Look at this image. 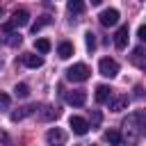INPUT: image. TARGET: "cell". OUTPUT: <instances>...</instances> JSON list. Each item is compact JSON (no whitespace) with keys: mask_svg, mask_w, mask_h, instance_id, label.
Wrapping results in <instances>:
<instances>
[{"mask_svg":"<svg viewBox=\"0 0 146 146\" xmlns=\"http://www.w3.org/2000/svg\"><path fill=\"white\" fill-rule=\"evenodd\" d=\"M89 66L87 64H73L71 68H66V78L71 80V82H84L87 78H89Z\"/></svg>","mask_w":146,"mask_h":146,"instance_id":"2","label":"cell"},{"mask_svg":"<svg viewBox=\"0 0 146 146\" xmlns=\"http://www.w3.org/2000/svg\"><path fill=\"white\" fill-rule=\"evenodd\" d=\"M114 46H116L119 50H123V48L128 46V25H121V27L116 30V34H114Z\"/></svg>","mask_w":146,"mask_h":146,"instance_id":"8","label":"cell"},{"mask_svg":"<svg viewBox=\"0 0 146 146\" xmlns=\"http://www.w3.org/2000/svg\"><path fill=\"white\" fill-rule=\"evenodd\" d=\"M82 9H84V5H82L80 0H71V2H68V11H71V14H80Z\"/></svg>","mask_w":146,"mask_h":146,"instance_id":"19","label":"cell"},{"mask_svg":"<svg viewBox=\"0 0 146 146\" xmlns=\"http://www.w3.org/2000/svg\"><path fill=\"white\" fill-rule=\"evenodd\" d=\"M105 139L112 144V146H121V141H123V137H121V132L119 130H114V128H110L107 132H105Z\"/></svg>","mask_w":146,"mask_h":146,"instance_id":"16","label":"cell"},{"mask_svg":"<svg viewBox=\"0 0 146 146\" xmlns=\"http://www.w3.org/2000/svg\"><path fill=\"white\" fill-rule=\"evenodd\" d=\"M91 123H94V125L100 123V112H94V114H91Z\"/></svg>","mask_w":146,"mask_h":146,"instance_id":"26","label":"cell"},{"mask_svg":"<svg viewBox=\"0 0 146 146\" xmlns=\"http://www.w3.org/2000/svg\"><path fill=\"white\" fill-rule=\"evenodd\" d=\"M34 110H36V107H21L18 112H11V116H9V119H11L14 123H18V121H23L25 116H30V114H32Z\"/></svg>","mask_w":146,"mask_h":146,"instance_id":"15","label":"cell"},{"mask_svg":"<svg viewBox=\"0 0 146 146\" xmlns=\"http://www.w3.org/2000/svg\"><path fill=\"white\" fill-rule=\"evenodd\" d=\"M137 36H139L141 41H146V25H141V27L137 30Z\"/></svg>","mask_w":146,"mask_h":146,"instance_id":"25","label":"cell"},{"mask_svg":"<svg viewBox=\"0 0 146 146\" xmlns=\"http://www.w3.org/2000/svg\"><path fill=\"white\" fill-rule=\"evenodd\" d=\"M57 55H59L62 59H68V57L73 55V43H71V41H62V43L57 46Z\"/></svg>","mask_w":146,"mask_h":146,"instance_id":"14","label":"cell"},{"mask_svg":"<svg viewBox=\"0 0 146 146\" xmlns=\"http://www.w3.org/2000/svg\"><path fill=\"white\" fill-rule=\"evenodd\" d=\"M110 91H112V89H110L107 84H98V87H96V103H107V100L112 98Z\"/></svg>","mask_w":146,"mask_h":146,"instance_id":"13","label":"cell"},{"mask_svg":"<svg viewBox=\"0 0 146 146\" xmlns=\"http://www.w3.org/2000/svg\"><path fill=\"white\" fill-rule=\"evenodd\" d=\"M68 125H71V130H73L75 135H87V132H89V123H87L82 116H71V119H68Z\"/></svg>","mask_w":146,"mask_h":146,"instance_id":"6","label":"cell"},{"mask_svg":"<svg viewBox=\"0 0 146 146\" xmlns=\"http://www.w3.org/2000/svg\"><path fill=\"white\" fill-rule=\"evenodd\" d=\"M48 23H50V16H41V18H39V21H36L34 25H32V32L36 34V32H39V30H41L43 25H48Z\"/></svg>","mask_w":146,"mask_h":146,"instance_id":"20","label":"cell"},{"mask_svg":"<svg viewBox=\"0 0 146 146\" xmlns=\"http://www.w3.org/2000/svg\"><path fill=\"white\" fill-rule=\"evenodd\" d=\"M107 105H110L112 112H121V110L128 107V96H114V98L107 100Z\"/></svg>","mask_w":146,"mask_h":146,"instance_id":"10","label":"cell"},{"mask_svg":"<svg viewBox=\"0 0 146 146\" xmlns=\"http://www.w3.org/2000/svg\"><path fill=\"white\" fill-rule=\"evenodd\" d=\"M0 14H2V9H0Z\"/></svg>","mask_w":146,"mask_h":146,"instance_id":"27","label":"cell"},{"mask_svg":"<svg viewBox=\"0 0 146 146\" xmlns=\"http://www.w3.org/2000/svg\"><path fill=\"white\" fill-rule=\"evenodd\" d=\"M14 27H23V25H27L30 23V14L25 11V9H18V11H14V16H11V21H9Z\"/></svg>","mask_w":146,"mask_h":146,"instance_id":"9","label":"cell"},{"mask_svg":"<svg viewBox=\"0 0 146 146\" xmlns=\"http://www.w3.org/2000/svg\"><path fill=\"white\" fill-rule=\"evenodd\" d=\"M14 94H16V98H27V96H30V87L21 82V84L14 87Z\"/></svg>","mask_w":146,"mask_h":146,"instance_id":"17","label":"cell"},{"mask_svg":"<svg viewBox=\"0 0 146 146\" xmlns=\"http://www.w3.org/2000/svg\"><path fill=\"white\" fill-rule=\"evenodd\" d=\"M41 116H43V119H57V116H59V110H57V107H46V112H43Z\"/></svg>","mask_w":146,"mask_h":146,"instance_id":"21","label":"cell"},{"mask_svg":"<svg viewBox=\"0 0 146 146\" xmlns=\"http://www.w3.org/2000/svg\"><path fill=\"white\" fill-rule=\"evenodd\" d=\"M9 36H11V39H9V43H11V46H16V43H21V34H16V32H11Z\"/></svg>","mask_w":146,"mask_h":146,"instance_id":"24","label":"cell"},{"mask_svg":"<svg viewBox=\"0 0 146 146\" xmlns=\"http://www.w3.org/2000/svg\"><path fill=\"white\" fill-rule=\"evenodd\" d=\"M84 100H87V94H84L82 89H75V91H68V94H66V103H68V105L80 107V105H84Z\"/></svg>","mask_w":146,"mask_h":146,"instance_id":"7","label":"cell"},{"mask_svg":"<svg viewBox=\"0 0 146 146\" xmlns=\"http://www.w3.org/2000/svg\"><path fill=\"white\" fill-rule=\"evenodd\" d=\"M34 46H36V50H39L41 55H46V52L50 50V41H48V39H36Z\"/></svg>","mask_w":146,"mask_h":146,"instance_id":"18","label":"cell"},{"mask_svg":"<svg viewBox=\"0 0 146 146\" xmlns=\"http://www.w3.org/2000/svg\"><path fill=\"white\" fill-rule=\"evenodd\" d=\"M23 64H25L27 68H39V66H43V57L27 52V55H23Z\"/></svg>","mask_w":146,"mask_h":146,"instance_id":"11","label":"cell"},{"mask_svg":"<svg viewBox=\"0 0 146 146\" xmlns=\"http://www.w3.org/2000/svg\"><path fill=\"white\" fill-rule=\"evenodd\" d=\"M98 21H100V25L112 27V25H116V23H119V11H116L114 7H107V9H103V11H100Z\"/></svg>","mask_w":146,"mask_h":146,"instance_id":"5","label":"cell"},{"mask_svg":"<svg viewBox=\"0 0 146 146\" xmlns=\"http://www.w3.org/2000/svg\"><path fill=\"white\" fill-rule=\"evenodd\" d=\"M84 36H87V48L94 50V48H96V34H94V32H87Z\"/></svg>","mask_w":146,"mask_h":146,"instance_id":"23","label":"cell"},{"mask_svg":"<svg viewBox=\"0 0 146 146\" xmlns=\"http://www.w3.org/2000/svg\"><path fill=\"white\" fill-rule=\"evenodd\" d=\"M46 141H48L50 146H64V144H66V132H64L62 128H50V130L46 132Z\"/></svg>","mask_w":146,"mask_h":146,"instance_id":"4","label":"cell"},{"mask_svg":"<svg viewBox=\"0 0 146 146\" xmlns=\"http://www.w3.org/2000/svg\"><path fill=\"white\" fill-rule=\"evenodd\" d=\"M9 103H11V98H9L7 94H0V112L9 110Z\"/></svg>","mask_w":146,"mask_h":146,"instance_id":"22","label":"cell"},{"mask_svg":"<svg viewBox=\"0 0 146 146\" xmlns=\"http://www.w3.org/2000/svg\"><path fill=\"white\" fill-rule=\"evenodd\" d=\"M123 128H125V139H128V144L135 146L141 137H146V110L135 112V114L123 123Z\"/></svg>","mask_w":146,"mask_h":146,"instance_id":"1","label":"cell"},{"mask_svg":"<svg viewBox=\"0 0 146 146\" xmlns=\"http://www.w3.org/2000/svg\"><path fill=\"white\" fill-rule=\"evenodd\" d=\"M98 71H100L103 78H116V73H119V64H116L114 59H110V57H103V59L98 62Z\"/></svg>","mask_w":146,"mask_h":146,"instance_id":"3","label":"cell"},{"mask_svg":"<svg viewBox=\"0 0 146 146\" xmlns=\"http://www.w3.org/2000/svg\"><path fill=\"white\" fill-rule=\"evenodd\" d=\"M130 62L146 71V55H144V48H135V50H132V55H130Z\"/></svg>","mask_w":146,"mask_h":146,"instance_id":"12","label":"cell"}]
</instances>
